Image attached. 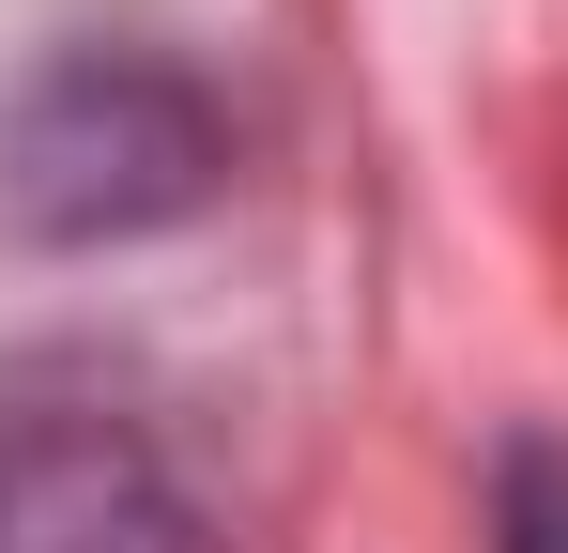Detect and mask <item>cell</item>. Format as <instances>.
Wrapping results in <instances>:
<instances>
[{
  "label": "cell",
  "mask_w": 568,
  "mask_h": 553,
  "mask_svg": "<svg viewBox=\"0 0 568 553\" xmlns=\"http://www.w3.org/2000/svg\"><path fill=\"white\" fill-rule=\"evenodd\" d=\"M0 553H200L170 446L93 369H0Z\"/></svg>",
  "instance_id": "cell-1"
},
{
  "label": "cell",
  "mask_w": 568,
  "mask_h": 553,
  "mask_svg": "<svg viewBox=\"0 0 568 553\" xmlns=\"http://www.w3.org/2000/svg\"><path fill=\"white\" fill-rule=\"evenodd\" d=\"M507 553H568V461L554 446L507 461Z\"/></svg>",
  "instance_id": "cell-2"
}]
</instances>
